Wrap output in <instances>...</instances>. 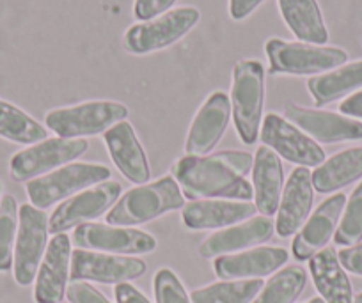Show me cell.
I'll return each instance as SVG.
<instances>
[{
    "label": "cell",
    "mask_w": 362,
    "mask_h": 303,
    "mask_svg": "<svg viewBox=\"0 0 362 303\" xmlns=\"http://www.w3.org/2000/svg\"><path fill=\"white\" fill-rule=\"evenodd\" d=\"M254 158L245 151H221L210 156H183L173 165V177L183 197L236 198L249 201L254 190L247 174L252 172Z\"/></svg>",
    "instance_id": "cell-1"
},
{
    "label": "cell",
    "mask_w": 362,
    "mask_h": 303,
    "mask_svg": "<svg viewBox=\"0 0 362 303\" xmlns=\"http://www.w3.org/2000/svg\"><path fill=\"white\" fill-rule=\"evenodd\" d=\"M185 197L173 176H163L149 184L132 188L110 208L105 222L117 227H132L151 222L169 211L181 210Z\"/></svg>",
    "instance_id": "cell-2"
},
{
    "label": "cell",
    "mask_w": 362,
    "mask_h": 303,
    "mask_svg": "<svg viewBox=\"0 0 362 303\" xmlns=\"http://www.w3.org/2000/svg\"><path fill=\"white\" fill-rule=\"evenodd\" d=\"M264 68L256 59H243L233 68L231 112L243 144L257 141L263 121Z\"/></svg>",
    "instance_id": "cell-3"
},
{
    "label": "cell",
    "mask_w": 362,
    "mask_h": 303,
    "mask_svg": "<svg viewBox=\"0 0 362 303\" xmlns=\"http://www.w3.org/2000/svg\"><path fill=\"white\" fill-rule=\"evenodd\" d=\"M270 61L272 75H318L330 71L348 61V54L341 48L325 44L291 43V41L272 37L264 44Z\"/></svg>",
    "instance_id": "cell-4"
},
{
    "label": "cell",
    "mask_w": 362,
    "mask_h": 303,
    "mask_svg": "<svg viewBox=\"0 0 362 303\" xmlns=\"http://www.w3.org/2000/svg\"><path fill=\"white\" fill-rule=\"evenodd\" d=\"M127 117L128 109L123 103L102 100L50 110L45 123L57 137L82 138L105 133Z\"/></svg>",
    "instance_id": "cell-5"
},
{
    "label": "cell",
    "mask_w": 362,
    "mask_h": 303,
    "mask_svg": "<svg viewBox=\"0 0 362 303\" xmlns=\"http://www.w3.org/2000/svg\"><path fill=\"white\" fill-rule=\"evenodd\" d=\"M110 179L109 167L98 163H68L25 184L33 206L47 210L55 202Z\"/></svg>",
    "instance_id": "cell-6"
},
{
    "label": "cell",
    "mask_w": 362,
    "mask_h": 303,
    "mask_svg": "<svg viewBox=\"0 0 362 303\" xmlns=\"http://www.w3.org/2000/svg\"><path fill=\"white\" fill-rule=\"evenodd\" d=\"M201 18L199 9L177 8L148 22H139L127 30L124 50L134 55L151 54L170 47L189 34Z\"/></svg>",
    "instance_id": "cell-7"
},
{
    "label": "cell",
    "mask_w": 362,
    "mask_h": 303,
    "mask_svg": "<svg viewBox=\"0 0 362 303\" xmlns=\"http://www.w3.org/2000/svg\"><path fill=\"white\" fill-rule=\"evenodd\" d=\"M89 144L83 138H47L16 153L9 163L11 177L18 183H29L50 170L61 169L87 151Z\"/></svg>",
    "instance_id": "cell-8"
},
{
    "label": "cell",
    "mask_w": 362,
    "mask_h": 303,
    "mask_svg": "<svg viewBox=\"0 0 362 303\" xmlns=\"http://www.w3.org/2000/svg\"><path fill=\"white\" fill-rule=\"evenodd\" d=\"M48 217L43 210L33 204H23L18 210V232L13 256L15 280L20 285H29L36 280L37 270L47 250Z\"/></svg>",
    "instance_id": "cell-9"
},
{
    "label": "cell",
    "mask_w": 362,
    "mask_h": 303,
    "mask_svg": "<svg viewBox=\"0 0 362 303\" xmlns=\"http://www.w3.org/2000/svg\"><path fill=\"white\" fill-rule=\"evenodd\" d=\"M121 191H123L121 183L112 179L78 191L55 208L48 220V232L55 236L71 227L96 220L116 204Z\"/></svg>",
    "instance_id": "cell-10"
},
{
    "label": "cell",
    "mask_w": 362,
    "mask_h": 303,
    "mask_svg": "<svg viewBox=\"0 0 362 303\" xmlns=\"http://www.w3.org/2000/svg\"><path fill=\"white\" fill-rule=\"evenodd\" d=\"M259 137L267 148L295 165L318 167L325 162V151L300 128L277 114H267Z\"/></svg>",
    "instance_id": "cell-11"
},
{
    "label": "cell",
    "mask_w": 362,
    "mask_h": 303,
    "mask_svg": "<svg viewBox=\"0 0 362 303\" xmlns=\"http://www.w3.org/2000/svg\"><path fill=\"white\" fill-rule=\"evenodd\" d=\"M146 263L137 257L112 256L76 249L71 252L69 280H93L100 284H121L135 280L146 273Z\"/></svg>",
    "instance_id": "cell-12"
},
{
    "label": "cell",
    "mask_w": 362,
    "mask_h": 303,
    "mask_svg": "<svg viewBox=\"0 0 362 303\" xmlns=\"http://www.w3.org/2000/svg\"><path fill=\"white\" fill-rule=\"evenodd\" d=\"M73 243L78 249L100 250L117 256L149 254L156 249V239L148 232L109 224H90V222L75 229Z\"/></svg>",
    "instance_id": "cell-13"
},
{
    "label": "cell",
    "mask_w": 362,
    "mask_h": 303,
    "mask_svg": "<svg viewBox=\"0 0 362 303\" xmlns=\"http://www.w3.org/2000/svg\"><path fill=\"white\" fill-rule=\"evenodd\" d=\"M231 116V97L222 90L210 94L194 117L187 135V156H204L214 151L224 137Z\"/></svg>",
    "instance_id": "cell-14"
},
{
    "label": "cell",
    "mask_w": 362,
    "mask_h": 303,
    "mask_svg": "<svg viewBox=\"0 0 362 303\" xmlns=\"http://www.w3.org/2000/svg\"><path fill=\"white\" fill-rule=\"evenodd\" d=\"M288 121L300 128L305 135L323 144H339L362 138V123L354 117L341 116L318 109H305L298 105H286Z\"/></svg>",
    "instance_id": "cell-15"
},
{
    "label": "cell",
    "mask_w": 362,
    "mask_h": 303,
    "mask_svg": "<svg viewBox=\"0 0 362 303\" xmlns=\"http://www.w3.org/2000/svg\"><path fill=\"white\" fill-rule=\"evenodd\" d=\"M71 268V242L61 232L50 239L36 275L34 299L36 303H61L68 287Z\"/></svg>",
    "instance_id": "cell-16"
},
{
    "label": "cell",
    "mask_w": 362,
    "mask_h": 303,
    "mask_svg": "<svg viewBox=\"0 0 362 303\" xmlns=\"http://www.w3.org/2000/svg\"><path fill=\"white\" fill-rule=\"evenodd\" d=\"M344 206H346V195L336 194L316 208L315 213L305 220L298 234L295 236L291 245L295 259L309 261L316 252L325 249L330 238L336 234Z\"/></svg>",
    "instance_id": "cell-17"
},
{
    "label": "cell",
    "mask_w": 362,
    "mask_h": 303,
    "mask_svg": "<svg viewBox=\"0 0 362 303\" xmlns=\"http://www.w3.org/2000/svg\"><path fill=\"white\" fill-rule=\"evenodd\" d=\"M313 179L308 167H298L288 177L277 210L276 231L281 238L293 236L300 231L313 208Z\"/></svg>",
    "instance_id": "cell-18"
},
{
    "label": "cell",
    "mask_w": 362,
    "mask_h": 303,
    "mask_svg": "<svg viewBox=\"0 0 362 303\" xmlns=\"http://www.w3.org/2000/svg\"><path fill=\"white\" fill-rule=\"evenodd\" d=\"M256 204L249 201H192L183 208L181 220L190 231H208V229L231 227L245 222L256 213Z\"/></svg>",
    "instance_id": "cell-19"
},
{
    "label": "cell",
    "mask_w": 362,
    "mask_h": 303,
    "mask_svg": "<svg viewBox=\"0 0 362 303\" xmlns=\"http://www.w3.org/2000/svg\"><path fill=\"white\" fill-rule=\"evenodd\" d=\"M288 252L279 246H259L233 256L215 259V275L222 280H249L261 278L281 270L288 263Z\"/></svg>",
    "instance_id": "cell-20"
},
{
    "label": "cell",
    "mask_w": 362,
    "mask_h": 303,
    "mask_svg": "<svg viewBox=\"0 0 362 303\" xmlns=\"http://www.w3.org/2000/svg\"><path fill=\"white\" fill-rule=\"evenodd\" d=\"M274 231H276V224L270 220V217L249 218L247 222H240V224L208 236L201 243L199 254L210 259V257L229 256L231 252L252 249V246L268 242L274 236Z\"/></svg>",
    "instance_id": "cell-21"
},
{
    "label": "cell",
    "mask_w": 362,
    "mask_h": 303,
    "mask_svg": "<svg viewBox=\"0 0 362 303\" xmlns=\"http://www.w3.org/2000/svg\"><path fill=\"white\" fill-rule=\"evenodd\" d=\"M103 138H105L107 151L110 153V158L116 163L119 172L135 184L148 183L151 174L149 163L134 126L127 121H121L105 131Z\"/></svg>",
    "instance_id": "cell-22"
},
{
    "label": "cell",
    "mask_w": 362,
    "mask_h": 303,
    "mask_svg": "<svg viewBox=\"0 0 362 303\" xmlns=\"http://www.w3.org/2000/svg\"><path fill=\"white\" fill-rule=\"evenodd\" d=\"M254 204L263 217L277 215L284 190V170L279 155L267 145L257 148L252 165Z\"/></svg>",
    "instance_id": "cell-23"
},
{
    "label": "cell",
    "mask_w": 362,
    "mask_h": 303,
    "mask_svg": "<svg viewBox=\"0 0 362 303\" xmlns=\"http://www.w3.org/2000/svg\"><path fill=\"white\" fill-rule=\"evenodd\" d=\"M313 282L325 303H354V291L346 270L334 249H323L309 259Z\"/></svg>",
    "instance_id": "cell-24"
},
{
    "label": "cell",
    "mask_w": 362,
    "mask_h": 303,
    "mask_svg": "<svg viewBox=\"0 0 362 303\" xmlns=\"http://www.w3.org/2000/svg\"><path fill=\"white\" fill-rule=\"evenodd\" d=\"M362 177V148L344 149L311 172L313 188L318 194H332Z\"/></svg>",
    "instance_id": "cell-25"
},
{
    "label": "cell",
    "mask_w": 362,
    "mask_h": 303,
    "mask_svg": "<svg viewBox=\"0 0 362 303\" xmlns=\"http://www.w3.org/2000/svg\"><path fill=\"white\" fill-rule=\"evenodd\" d=\"M281 15L291 32L309 44H325L329 30L316 0H277Z\"/></svg>",
    "instance_id": "cell-26"
},
{
    "label": "cell",
    "mask_w": 362,
    "mask_h": 303,
    "mask_svg": "<svg viewBox=\"0 0 362 303\" xmlns=\"http://www.w3.org/2000/svg\"><path fill=\"white\" fill-rule=\"evenodd\" d=\"M362 87V61L343 64L334 71L313 76L308 80V89L315 100L316 107H323L327 103L346 96L348 93Z\"/></svg>",
    "instance_id": "cell-27"
},
{
    "label": "cell",
    "mask_w": 362,
    "mask_h": 303,
    "mask_svg": "<svg viewBox=\"0 0 362 303\" xmlns=\"http://www.w3.org/2000/svg\"><path fill=\"white\" fill-rule=\"evenodd\" d=\"M47 128L18 107L0 100V137L16 144H37L47 141Z\"/></svg>",
    "instance_id": "cell-28"
},
{
    "label": "cell",
    "mask_w": 362,
    "mask_h": 303,
    "mask_svg": "<svg viewBox=\"0 0 362 303\" xmlns=\"http://www.w3.org/2000/svg\"><path fill=\"white\" fill-rule=\"evenodd\" d=\"M264 282L261 278L249 280H222L217 284L196 289L190 295L192 303H252Z\"/></svg>",
    "instance_id": "cell-29"
},
{
    "label": "cell",
    "mask_w": 362,
    "mask_h": 303,
    "mask_svg": "<svg viewBox=\"0 0 362 303\" xmlns=\"http://www.w3.org/2000/svg\"><path fill=\"white\" fill-rule=\"evenodd\" d=\"M308 282V273L302 266H286L277 271L252 303H295Z\"/></svg>",
    "instance_id": "cell-30"
},
{
    "label": "cell",
    "mask_w": 362,
    "mask_h": 303,
    "mask_svg": "<svg viewBox=\"0 0 362 303\" xmlns=\"http://www.w3.org/2000/svg\"><path fill=\"white\" fill-rule=\"evenodd\" d=\"M16 232H18V204L13 195H4L0 198V271L11 270Z\"/></svg>",
    "instance_id": "cell-31"
},
{
    "label": "cell",
    "mask_w": 362,
    "mask_h": 303,
    "mask_svg": "<svg viewBox=\"0 0 362 303\" xmlns=\"http://www.w3.org/2000/svg\"><path fill=\"white\" fill-rule=\"evenodd\" d=\"M334 242L341 246H354L362 242V183L351 191L344 213L334 234Z\"/></svg>",
    "instance_id": "cell-32"
},
{
    "label": "cell",
    "mask_w": 362,
    "mask_h": 303,
    "mask_svg": "<svg viewBox=\"0 0 362 303\" xmlns=\"http://www.w3.org/2000/svg\"><path fill=\"white\" fill-rule=\"evenodd\" d=\"M156 303H192L174 271L162 268L155 275Z\"/></svg>",
    "instance_id": "cell-33"
},
{
    "label": "cell",
    "mask_w": 362,
    "mask_h": 303,
    "mask_svg": "<svg viewBox=\"0 0 362 303\" xmlns=\"http://www.w3.org/2000/svg\"><path fill=\"white\" fill-rule=\"evenodd\" d=\"M66 296L69 303H110L96 287L83 280L71 282L66 287Z\"/></svg>",
    "instance_id": "cell-34"
},
{
    "label": "cell",
    "mask_w": 362,
    "mask_h": 303,
    "mask_svg": "<svg viewBox=\"0 0 362 303\" xmlns=\"http://www.w3.org/2000/svg\"><path fill=\"white\" fill-rule=\"evenodd\" d=\"M174 2L176 0H135L134 15L137 20L148 22V20H153L169 11Z\"/></svg>",
    "instance_id": "cell-35"
},
{
    "label": "cell",
    "mask_w": 362,
    "mask_h": 303,
    "mask_svg": "<svg viewBox=\"0 0 362 303\" xmlns=\"http://www.w3.org/2000/svg\"><path fill=\"white\" fill-rule=\"evenodd\" d=\"M337 257H339V263L344 270L362 277V243L339 250Z\"/></svg>",
    "instance_id": "cell-36"
},
{
    "label": "cell",
    "mask_w": 362,
    "mask_h": 303,
    "mask_svg": "<svg viewBox=\"0 0 362 303\" xmlns=\"http://www.w3.org/2000/svg\"><path fill=\"white\" fill-rule=\"evenodd\" d=\"M116 299L117 303H151L137 287H134L128 282H121V284H116Z\"/></svg>",
    "instance_id": "cell-37"
},
{
    "label": "cell",
    "mask_w": 362,
    "mask_h": 303,
    "mask_svg": "<svg viewBox=\"0 0 362 303\" xmlns=\"http://www.w3.org/2000/svg\"><path fill=\"white\" fill-rule=\"evenodd\" d=\"M264 0H229V15L233 20H243L256 11Z\"/></svg>",
    "instance_id": "cell-38"
},
{
    "label": "cell",
    "mask_w": 362,
    "mask_h": 303,
    "mask_svg": "<svg viewBox=\"0 0 362 303\" xmlns=\"http://www.w3.org/2000/svg\"><path fill=\"white\" fill-rule=\"evenodd\" d=\"M339 112L348 117H362V90L346 97L339 105Z\"/></svg>",
    "instance_id": "cell-39"
},
{
    "label": "cell",
    "mask_w": 362,
    "mask_h": 303,
    "mask_svg": "<svg viewBox=\"0 0 362 303\" xmlns=\"http://www.w3.org/2000/svg\"><path fill=\"white\" fill-rule=\"evenodd\" d=\"M308 303H325V302H323V298H322V296H320V298H313V299H309Z\"/></svg>",
    "instance_id": "cell-40"
},
{
    "label": "cell",
    "mask_w": 362,
    "mask_h": 303,
    "mask_svg": "<svg viewBox=\"0 0 362 303\" xmlns=\"http://www.w3.org/2000/svg\"><path fill=\"white\" fill-rule=\"evenodd\" d=\"M354 303H362V292H358L357 296L354 298Z\"/></svg>",
    "instance_id": "cell-41"
},
{
    "label": "cell",
    "mask_w": 362,
    "mask_h": 303,
    "mask_svg": "<svg viewBox=\"0 0 362 303\" xmlns=\"http://www.w3.org/2000/svg\"><path fill=\"white\" fill-rule=\"evenodd\" d=\"M0 191H2V186H0Z\"/></svg>",
    "instance_id": "cell-42"
}]
</instances>
